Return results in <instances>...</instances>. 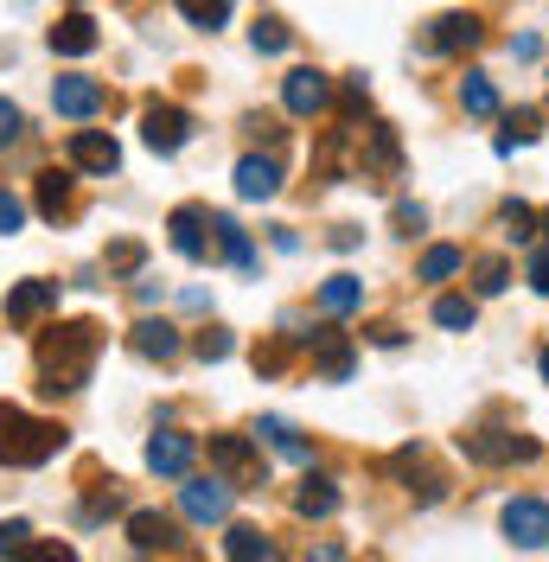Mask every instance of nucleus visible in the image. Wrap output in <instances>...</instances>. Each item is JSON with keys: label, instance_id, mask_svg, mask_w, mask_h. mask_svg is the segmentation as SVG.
<instances>
[{"label": "nucleus", "instance_id": "nucleus-1", "mask_svg": "<svg viewBox=\"0 0 549 562\" xmlns=\"http://www.w3.org/2000/svg\"><path fill=\"white\" fill-rule=\"evenodd\" d=\"M97 346L103 333L90 319H70V326H52L38 339V390L45 396H70V390L90 384V364H97Z\"/></svg>", "mask_w": 549, "mask_h": 562}, {"label": "nucleus", "instance_id": "nucleus-2", "mask_svg": "<svg viewBox=\"0 0 549 562\" xmlns=\"http://www.w3.org/2000/svg\"><path fill=\"white\" fill-rule=\"evenodd\" d=\"M58 448H65V428H58V422L0 409V467H45Z\"/></svg>", "mask_w": 549, "mask_h": 562}, {"label": "nucleus", "instance_id": "nucleus-3", "mask_svg": "<svg viewBox=\"0 0 549 562\" xmlns=\"http://www.w3.org/2000/svg\"><path fill=\"white\" fill-rule=\"evenodd\" d=\"M281 103H288V115H326V109H333V77L313 70V65L288 70V77H281Z\"/></svg>", "mask_w": 549, "mask_h": 562}, {"label": "nucleus", "instance_id": "nucleus-4", "mask_svg": "<svg viewBox=\"0 0 549 562\" xmlns=\"http://www.w3.org/2000/svg\"><path fill=\"white\" fill-rule=\"evenodd\" d=\"M141 140L154 147V154H179L186 140H192V115L179 103H147V115H141Z\"/></svg>", "mask_w": 549, "mask_h": 562}, {"label": "nucleus", "instance_id": "nucleus-5", "mask_svg": "<svg viewBox=\"0 0 549 562\" xmlns=\"http://www.w3.org/2000/svg\"><path fill=\"white\" fill-rule=\"evenodd\" d=\"M179 512H186L192 525H224V518H231V486H224V480H192V473H186Z\"/></svg>", "mask_w": 549, "mask_h": 562}, {"label": "nucleus", "instance_id": "nucleus-6", "mask_svg": "<svg viewBox=\"0 0 549 562\" xmlns=\"http://www.w3.org/2000/svg\"><path fill=\"white\" fill-rule=\"evenodd\" d=\"M505 537L517 550H549V505L544 498H512L505 505Z\"/></svg>", "mask_w": 549, "mask_h": 562}, {"label": "nucleus", "instance_id": "nucleus-7", "mask_svg": "<svg viewBox=\"0 0 549 562\" xmlns=\"http://www.w3.org/2000/svg\"><path fill=\"white\" fill-rule=\"evenodd\" d=\"M211 467L224 473V486H249V480H262V460H256V448H249L243 435H211Z\"/></svg>", "mask_w": 549, "mask_h": 562}, {"label": "nucleus", "instance_id": "nucleus-8", "mask_svg": "<svg viewBox=\"0 0 549 562\" xmlns=\"http://www.w3.org/2000/svg\"><path fill=\"white\" fill-rule=\"evenodd\" d=\"M192 460H199V441H192V435H179V428H160V435L147 441V467H154L160 480H186V473H192Z\"/></svg>", "mask_w": 549, "mask_h": 562}, {"label": "nucleus", "instance_id": "nucleus-9", "mask_svg": "<svg viewBox=\"0 0 549 562\" xmlns=\"http://www.w3.org/2000/svg\"><path fill=\"white\" fill-rule=\"evenodd\" d=\"M396 167H403V140H396V128H390V122H371V128H365V154H358V173L390 179Z\"/></svg>", "mask_w": 549, "mask_h": 562}, {"label": "nucleus", "instance_id": "nucleus-10", "mask_svg": "<svg viewBox=\"0 0 549 562\" xmlns=\"http://www.w3.org/2000/svg\"><path fill=\"white\" fill-rule=\"evenodd\" d=\"M167 231H172V249H179V256H186V262H205L211 256V211L205 205H179L167 217Z\"/></svg>", "mask_w": 549, "mask_h": 562}, {"label": "nucleus", "instance_id": "nucleus-11", "mask_svg": "<svg viewBox=\"0 0 549 562\" xmlns=\"http://www.w3.org/2000/svg\"><path fill=\"white\" fill-rule=\"evenodd\" d=\"M467 454L485 460V467H505V460H537V441L505 435V428H480V435H467Z\"/></svg>", "mask_w": 549, "mask_h": 562}, {"label": "nucleus", "instance_id": "nucleus-12", "mask_svg": "<svg viewBox=\"0 0 549 562\" xmlns=\"http://www.w3.org/2000/svg\"><path fill=\"white\" fill-rule=\"evenodd\" d=\"M45 314H58V281H20V288H7V319L13 326H38Z\"/></svg>", "mask_w": 549, "mask_h": 562}, {"label": "nucleus", "instance_id": "nucleus-13", "mask_svg": "<svg viewBox=\"0 0 549 562\" xmlns=\"http://www.w3.org/2000/svg\"><path fill=\"white\" fill-rule=\"evenodd\" d=\"M70 167H77V173H115V167H122V147H115V135L77 128V135H70Z\"/></svg>", "mask_w": 549, "mask_h": 562}, {"label": "nucleus", "instance_id": "nucleus-14", "mask_svg": "<svg viewBox=\"0 0 549 562\" xmlns=\"http://www.w3.org/2000/svg\"><path fill=\"white\" fill-rule=\"evenodd\" d=\"M52 109L70 115V122H90V115L103 109V83H97V77H58V83H52Z\"/></svg>", "mask_w": 549, "mask_h": 562}, {"label": "nucleus", "instance_id": "nucleus-15", "mask_svg": "<svg viewBox=\"0 0 549 562\" xmlns=\"http://www.w3.org/2000/svg\"><path fill=\"white\" fill-rule=\"evenodd\" d=\"M485 38V26L473 13H441V20H428V52H473Z\"/></svg>", "mask_w": 549, "mask_h": 562}, {"label": "nucleus", "instance_id": "nucleus-16", "mask_svg": "<svg viewBox=\"0 0 549 562\" xmlns=\"http://www.w3.org/2000/svg\"><path fill=\"white\" fill-rule=\"evenodd\" d=\"M351 364H358V351L345 333H313V371L326 378V384H345L351 378Z\"/></svg>", "mask_w": 549, "mask_h": 562}, {"label": "nucleus", "instance_id": "nucleus-17", "mask_svg": "<svg viewBox=\"0 0 549 562\" xmlns=\"http://www.w3.org/2000/svg\"><path fill=\"white\" fill-rule=\"evenodd\" d=\"M128 351L147 358V364H167V358H179V326H167V319H141L135 333H128Z\"/></svg>", "mask_w": 549, "mask_h": 562}, {"label": "nucleus", "instance_id": "nucleus-18", "mask_svg": "<svg viewBox=\"0 0 549 562\" xmlns=\"http://www.w3.org/2000/svg\"><path fill=\"white\" fill-rule=\"evenodd\" d=\"M274 192H281V167H274L269 154H243L237 160V199L256 205V199H274Z\"/></svg>", "mask_w": 549, "mask_h": 562}, {"label": "nucleus", "instance_id": "nucleus-19", "mask_svg": "<svg viewBox=\"0 0 549 562\" xmlns=\"http://www.w3.org/2000/svg\"><path fill=\"white\" fill-rule=\"evenodd\" d=\"M97 20H90V13H65V20H58V26H52V52H58V58H90V52H97Z\"/></svg>", "mask_w": 549, "mask_h": 562}, {"label": "nucleus", "instance_id": "nucleus-20", "mask_svg": "<svg viewBox=\"0 0 549 562\" xmlns=\"http://www.w3.org/2000/svg\"><path fill=\"white\" fill-rule=\"evenodd\" d=\"M224 557L231 562H281V550H274L256 525H231L224 530Z\"/></svg>", "mask_w": 549, "mask_h": 562}, {"label": "nucleus", "instance_id": "nucleus-21", "mask_svg": "<svg viewBox=\"0 0 549 562\" xmlns=\"http://www.w3.org/2000/svg\"><path fill=\"white\" fill-rule=\"evenodd\" d=\"M358 307H365V281L358 276H326L320 281V314H358Z\"/></svg>", "mask_w": 549, "mask_h": 562}, {"label": "nucleus", "instance_id": "nucleus-22", "mask_svg": "<svg viewBox=\"0 0 549 562\" xmlns=\"http://www.w3.org/2000/svg\"><path fill=\"white\" fill-rule=\"evenodd\" d=\"M128 537H135V550H160V543H179L172 518H160V512H128Z\"/></svg>", "mask_w": 549, "mask_h": 562}, {"label": "nucleus", "instance_id": "nucleus-23", "mask_svg": "<svg viewBox=\"0 0 549 562\" xmlns=\"http://www.w3.org/2000/svg\"><path fill=\"white\" fill-rule=\"evenodd\" d=\"M294 512H301V518H333V512H339V486L313 473L307 486L294 492Z\"/></svg>", "mask_w": 549, "mask_h": 562}, {"label": "nucleus", "instance_id": "nucleus-24", "mask_svg": "<svg viewBox=\"0 0 549 562\" xmlns=\"http://www.w3.org/2000/svg\"><path fill=\"white\" fill-rule=\"evenodd\" d=\"M211 231H217V249H224V262H237V269H249V262H256V249H249V237H243L237 217H211Z\"/></svg>", "mask_w": 549, "mask_h": 562}, {"label": "nucleus", "instance_id": "nucleus-25", "mask_svg": "<svg viewBox=\"0 0 549 562\" xmlns=\"http://www.w3.org/2000/svg\"><path fill=\"white\" fill-rule=\"evenodd\" d=\"M256 435L269 441L274 454H288V460H307V454H313V448H307V441H301V435H294L281 416H262V422H256Z\"/></svg>", "mask_w": 549, "mask_h": 562}, {"label": "nucleus", "instance_id": "nucleus-26", "mask_svg": "<svg viewBox=\"0 0 549 562\" xmlns=\"http://www.w3.org/2000/svg\"><path fill=\"white\" fill-rule=\"evenodd\" d=\"M460 109L467 115H498V90H492V77H460Z\"/></svg>", "mask_w": 549, "mask_h": 562}, {"label": "nucleus", "instance_id": "nucleus-27", "mask_svg": "<svg viewBox=\"0 0 549 562\" xmlns=\"http://www.w3.org/2000/svg\"><path fill=\"white\" fill-rule=\"evenodd\" d=\"M38 211H45V217H65L70 211V173H58V167L38 173Z\"/></svg>", "mask_w": 549, "mask_h": 562}, {"label": "nucleus", "instance_id": "nucleus-28", "mask_svg": "<svg viewBox=\"0 0 549 562\" xmlns=\"http://www.w3.org/2000/svg\"><path fill=\"white\" fill-rule=\"evenodd\" d=\"M179 13H186V26H199V33H217V26L231 20V0H179Z\"/></svg>", "mask_w": 549, "mask_h": 562}, {"label": "nucleus", "instance_id": "nucleus-29", "mask_svg": "<svg viewBox=\"0 0 549 562\" xmlns=\"http://www.w3.org/2000/svg\"><path fill=\"white\" fill-rule=\"evenodd\" d=\"M537 135H544V115L537 109H517L512 122H505V135H498V154H517L524 140H537Z\"/></svg>", "mask_w": 549, "mask_h": 562}, {"label": "nucleus", "instance_id": "nucleus-30", "mask_svg": "<svg viewBox=\"0 0 549 562\" xmlns=\"http://www.w3.org/2000/svg\"><path fill=\"white\" fill-rule=\"evenodd\" d=\"M435 319H441L447 333H473L480 307H473V301H460V294H441V301H435Z\"/></svg>", "mask_w": 549, "mask_h": 562}, {"label": "nucleus", "instance_id": "nucleus-31", "mask_svg": "<svg viewBox=\"0 0 549 562\" xmlns=\"http://www.w3.org/2000/svg\"><path fill=\"white\" fill-rule=\"evenodd\" d=\"M460 262H467V256H460L453 244H435L428 256H422V281H447V276H460Z\"/></svg>", "mask_w": 549, "mask_h": 562}, {"label": "nucleus", "instance_id": "nucleus-32", "mask_svg": "<svg viewBox=\"0 0 549 562\" xmlns=\"http://www.w3.org/2000/svg\"><path fill=\"white\" fill-rule=\"evenodd\" d=\"M249 45H256V52H288V45H294V33H288L274 13H262V20L249 26Z\"/></svg>", "mask_w": 549, "mask_h": 562}, {"label": "nucleus", "instance_id": "nucleus-33", "mask_svg": "<svg viewBox=\"0 0 549 562\" xmlns=\"http://www.w3.org/2000/svg\"><path fill=\"white\" fill-rule=\"evenodd\" d=\"M498 224H505V237H517V244H530V237H537V211L524 205V199H512V205L498 211Z\"/></svg>", "mask_w": 549, "mask_h": 562}, {"label": "nucleus", "instance_id": "nucleus-34", "mask_svg": "<svg viewBox=\"0 0 549 562\" xmlns=\"http://www.w3.org/2000/svg\"><path fill=\"white\" fill-rule=\"evenodd\" d=\"M473 276H480V294H505V288H512V262H505V256H480Z\"/></svg>", "mask_w": 549, "mask_h": 562}, {"label": "nucleus", "instance_id": "nucleus-35", "mask_svg": "<svg viewBox=\"0 0 549 562\" xmlns=\"http://www.w3.org/2000/svg\"><path fill=\"white\" fill-rule=\"evenodd\" d=\"M26 550H33V525H20V518H13V525H0V562L13 557H26Z\"/></svg>", "mask_w": 549, "mask_h": 562}, {"label": "nucleus", "instance_id": "nucleus-36", "mask_svg": "<svg viewBox=\"0 0 549 562\" xmlns=\"http://www.w3.org/2000/svg\"><path fill=\"white\" fill-rule=\"evenodd\" d=\"M231 351H237V339H231L224 326H211V333H199V358H205V364H224Z\"/></svg>", "mask_w": 549, "mask_h": 562}, {"label": "nucleus", "instance_id": "nucleus-37", "mask_svg": "<svg viewBox=\"0 0 549 562\" xmlns=\"http://www.w3.org/2000/svg\"><path fill=\"white\" fill-rule=\"evenodd\" d=\"M141 262H147V249L141 244H109V276H135Z\"/></svg>", "mask_w": 549, "mask_h": 562}, {"label": "nucleus", "instance_id": "nucleus-38", "mask_svg": "<svg viewBox=\"0 0 549 562\" xmlns=\"http://www.w3.org/2000/svg\"><path fill=\"white\" fill-rule=\"evenodd\" d=\"M281 364H288V339H274V346H256V371H262V378H274Z\"/></svg>", "mask_w": 549, "mask_h": 562}, {"label": "nucleus", "instance_id": "nucleus-39", "mask_svg": "<svg viewBox=\"0 0 549 562\" xmlns=\"http://www.w3.org/2000/svg\"><path fill=\"white\" fill-rule=\"evenodd\" d=\"M20 224H26V205H20L13 192H0V237H13Z\"/></svg>", "mask_w": 549, "mask_h": 562}, {"label": "nucleus", "instance_id": "nucleus-40", "mask_svg": "<svg viewBox=\"0 0 549 562\" xmlns=\"http://www.w3.org/2000/svg\"><path fill=\"white\" fill-rule=\"evenodd\" d=\"M20 128H26V122H20V109H13L7 97H0V154H7L13 140H20Z\"/></svg>", "mask_w": 549, "mask_h": 562}, {"label": "nucleus", "instance_id": "nucleus-41", "mask_svg": "<svg viewBox=\"0 0 549 562\" xmlns=\"http://www.w3.org/2000/svg\"><path fill=\"white\" fill-rule=\"evenodd\" d=\"M20 562H77V550H70V543H33Z\"/></svg>", "mask_w": 549, "mask_h": 562}, {"label": "nucleus", "instance_id": "nucleus-42", "mask_svg": "<svg viewBox=\"0 0 549 562\" xmlns=\"http://www.w3.org/2000/svg\"><path fill=\"white\" fill-rule=\"evenodd\" d=\"M530 288H537V294H549V249H537V256H530Z\"/></svg>", "mask_w": 549, "mask_h": 562}, {"label": "nucleus", "instance_id": "nucleus-43", "mask_svg": "<svg viewBox=\"0 0 549 562\" xmlns=\"http://www.w3.org/2000/svg\"><path fill=\"white\" fill-rule=\"evenodd\" d=\"M396 224H403V231H410V237H415V231L428 224V211H422V205H396Z\"/></svg>", "mask_w": 549, "mask_h": 562}, {"label": "nucleus", "instance_id": "nucleus-44", "mask_svg": "<svg viewBox=\"0 0 549 562\" xmlns=\"http://www.w3.org/2000/svg\"><path fill=\"white\" fill-rule=\"evenodd\" d=\"M371 103V90H365V77H345V109H365Z\"/></svg>", "mask_w": 549, "mask_h": 562}, {"label": "nucleus", "instance_id": "nucleus-45", "mask_svg": "<svg viewBox=\"0 0 549 562\" xmlns=\"http://www.w3.org/2000/svg\"><path fill=\"white\" fill-rule=\"evenodd\" d=\"M307 562H345L339 543H320V550H307Z\"/></svg>", "mask_w": 549, "mask_h": 562}, {"label": "nucleus", "instance_id": "nucleus-46", "mask_svg": "<svg viewBox=\"0 0 549 562\" xmlns=\"http://www.w3.org/2000/svg\"><path fill=\"white\" fill-rule=\"evenodd\" d=\"M544 378H549V351H544Z\"/></svg>", "mask_w": 549, "mask_h": 562}, {"label": "nucleus", "instance_id": "nucleus-47", "mask_svg": "<svg viewBox=\"0 0 549 562\" xmlns=\"http://www.w3.org/2000/svg\"><path fill=\"white\" fill-rule=\"evenodd\" d=\"M544 224H549V211H544Z\"/></svg>", "mask_w": 549, "mask_h": 562}]
</instances>
